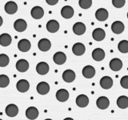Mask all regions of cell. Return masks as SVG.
I'll return each instance as SVG.
<instances>
[{"mask_svg": "<svg viewBox=\"0 0 128 120\" xmlns=\"http://www.w3.org/2000/svg\"><path fill=\"white\" fill-rule=\"evenodd\" d=\"M86 51L85 45L81 42H76L72 46V52L76 56H81Z\"/></svg>", "mask_w": 128, "mask_h": 120, "instance_id": "1", "label": "cell"}, {"mask_svg": "<svg viewBox=\"0 0 128 120\" xmlns=\"http://www.w3.org/2000/svg\"><path fill=\"white\" fill-rule=\"evenodd\" d=\"M96 105L100 110H106L110 106V101L106 96H101L96 101Z\"/></svg>", "mask_w": 128, "mask_h": 120, "instance_id": "2", "label": "cell"}, {"mask_svg": "<svg viewBox=\"0 0 128 120\" xmlns=\"http://www.w3.org/2000/svg\"><path fill=\"white\" fill-rule=\"evenodd\" d=\"M17 90L21 93H25L30 88V83L26 79H20L16 84Z\"/></svg>", "mask_w": 128, "mask_h": 120, "instance_id": "3", "label": "cell"}, {"mask_svg": "<svg viewBox=\"0 0 128 120\" xmlns=\"http://www.w3.org/2000/svg\"><path fill=\"white\" fill-rule=\"evenodd\" d=\"M92 37L95 40V41H102L106 37V32L102 28H96L94 30L93 33H92Z\"/></svg>", "mask_w": 128, "mask_h": 120, "instance_id": "4", "label": "cell"}, {"mask_svg": "<svg viewBox=\"0 0 128 120\" xmlns=\"http://www.w3.org/2000/svg\"><path fill=\"white\" fill-rule=\"evenodd\" d=\"M49 65L45 62H40L36 66V71L38 74L45 75L49 72Z\"/></svg>", "mask_w": 128, "mask_h": 120, "instance_id": "5", "label": "cell"}, {"mask_svg": "<svg viewBox=\"0 0 128 120\" xmlns=\"http://www.w3.org/2000/svg\"><path fill=\"white\" fill-rule=\"evenodd\" d=\"M38 110L34 106H30L28 107L26 110V116L28 119L30 120H34L38 117Z\"/></svg>", "mask_w": 128, "mask_h": 120, "instance_id": "6", "label": "cell"}, {"mask_svg": "<svg viewBox=\"0 0 128 120\" xmlns=\"http://www.w3.org/2000/svg\"><path fill=\"white\" fill-rule=\"evenodd\" d=\"M108 15H109L108 11L106 9H104V8H99L95 12V18L100 22L106 21L108 18Z\"/></svg>", "mask_w": 128, "mask_h": 120, "instance_id": "7", "label": "cell"}, {"mask_svg": "<svg viewBox=\"0 0 128 120\" xmlns=\"http://www.w3.org/2000/svg\"><path fill=\"white\" fill-rule=\"evenodd\" d=\"M53 60L58 65H62L66 61V55L65 54V53H63L62 51L56 52L53 56Z\"/></svg>", "mask_w": 128, "mask_h": 120, "instance_id": "8", "label": "cell"}, {"mask_svg": "<svg viewBox=\"0 0 128 120\" xmlns=\"http://www.w3.org/2000/svg\"><path fill=\"white\" fill-rule=\"evenodd\" d=\"M89 104V98L85 94H79L76 98V105L78 107L84 108L88 106Z\"/></svg>", "mask_w": 128, "mask_h": 120, "instance_id": "9", "label": "cell"}, {"mask_svg": "<svg viewBox=\"0 0 128 120\" xmlns=\"http://www.w3.org/2000/svg\"><path fill=\"white\" fill-rule=\"evenodd\" d=\"M92 58H93L94 61H102L105 58V51L102 48H96L92 52Z\"/></svg>", "mask_w": 128, "mask_h": 120, "instance_id": "10", "label": "cell"}, {"mask_svg": "<svg viewBox=\"0 0 128 120\" xmlns=\"http://www.w3.org/2000/svg\"><path fill=\"white\" fill-rule=\"evenodd\" d=\"M100 86L105 90H108L113 86V79L109 76H104L100 79Z\"/></svg>", "mask_w": 128, "mask_h": 120, "instance_id": "11", "label": "cell"}, {"mask_svg": "<svg viewBox=\"0 0 128 120\" xmlns=\"http://www.w3.org/2000/svg\"><path fill=\"white\" fill-rule=\"evenodd\" d=\"M38 46L41 51H48L51 47V42L47 38H42L38 41Z\"/></svg>", "mask_w": 128, "mask_h": 120, "instance_id": "12", "label": "cell"}, {"mask_svg": "<svg viewBox=\"0 0 128 120\" xmlns=\"http://www.w3.org/2000/svg\"><path fill=\"white\" fill-rule=\"evenodd\" d=\"M109 66L113 71H118L122 67V62L121 59H119L118 58H114L110 60Z\"/></svg>", "mask_w": 128, "mask_h": 120, "instance_id": "13", "label": "cell"}, {"mask_svg": "<svg viewBox=\"0 0 128 120\" xmlns=\"http://www.w3.org/2000/svg\"><path fill=\"white\" fill-rule=\"evenodd\" d=\"M30 47H31L30 42L28 39H26V38L21 39L18 43V50L22 52H27L30 49Z\"/></svg>", "mask_w": 128, "mask_h": 120, "instance_id": "14", "label": "cell"}, {"mask_svg": "<svg viewBox=\"0 0 128 120\" xmlns=\"http://www.w3.org/2000/svg\"><path fill=\"white\" fill-rule=\"evenodd\" d=\"M82 73L86 78H92L95 75V69L92 66L87 65L83 67Z\"/></svg>", "mask_w": 128, "mask_h": 120, "instance_id": "15", "label": "cell"}, {"mask_svg": "<svg viewBox=\"0 0 128 120\" xmlns=\"http://www.w3.org/2000/svg\"><path fill=\"white\" fill-rule=\"evenodd\" d=\"M124 24L121 21H115L111 25V30L116 34H122L124 30Z\"/></svg>", "mask_w": 128, "mask_h": 120, "instance_id": "16", "label": "cell"}, {"mask_svg": "<svg viewBox=\"0 0 128 120\" xmlns=\"http://www.w3.org/2000/svg\"><path fill=\"white\" fill-rule=\"evenodd\" d=\"M56 98L59 102H66L69 98V92L66 89H60L56 92Z\"/></svg>", "mask_w": 128, "mask_h": 120, "instance_id": "17", "label": "cell"}, {"mask_svg": "<svg viewBox=\"0 0 128 120\" xmlns=\"http://www.w3.org/2000/svg\"><path fill=\"white\" fill-rule=\"evenodd\" d=\"M26 27H27L26 22L22 18L17 19L14 23V28L18 32H22L24 30H26Z\"/></svg>", "mask_w": 128, "mask_h": 120, "instance_id": "18", "label": "cell"}, {"mask_svg": "<svg viewBox=\"0 0 128 120\" xmlns=\"http://www.w3.org/2000/svg\"><path fill=\"white\" fill-rule=\"evenodd\" d=\"M37 91L39 94L45 95L50 91V85L46 82H41L37 85Z\"/></svg>", "mask_w": 128, "mask_h": 120, "instance_id": "19", "label": "cell"}, {"mask_svg": "<svg viewBox=\"0 0 128 120\" xmlns=\"http://www.w3.org/2000/svg\"><path fill=\"white\" fill-rule=\"evenodd\" d=\"M30 14L32 18H34V19H40L43 17L44 10L41 6H34L31 9Z\"/></svg>", "mask_w": 128, "mask_h": 120, "instance_id": "20", "label": "cell"}, {"mask_svg": "<svg viewBox=\"0 0 128 120\" xmlns=\"http://www.w3.org/2000/svg\"><path fill=\"white\" fill-rule=\"evenodd\" d=\"M86 31V26L82 22H76L73 26V32L76 35H82Z\"/></svg>", "mask_w": 128, "mask_h": 120, "instance_id": "21", "label": "cell"}, {"mask_svg": "<svg viewBox=\"0 0 128 120\" xmlns=\"http://www.w3.org/2000/svg\"><path fill=\"white\" fill-rule=\"evenodd\" d=\"M59 29V23L58 21H56L54 19H52L48 21L46 23V30L50 32V33H55Z\"/></svg>", "mask_w": 128, "mask_h": 120, "instance_id": "22", "label": "cell"}, {"mask_svg": "<svg viewBox=\"0 0 128 120\" xmlns=\"http://www.w3.org/2000/svg\"><path fill=\"white\" fill-rule=\"evenodd\" d=\"M5 11L6 12L7 14H15L16 12L18 10V6L13 1H10V2H7L5 4Z\"/></svg>", "mask_w": 128, "mask_h": 120, "instance_id": "23", "label": "cell"}, {"mask_svg": "<svg viewBox=\"0 0 128 120\" xmlns=\"http://www.w3.org/2000/svg\"><path fill=\"white\" fill-rule=\"evenodd\" d=\"M6 114L9 117H15L18 114V107L14 104H9L6 107Z\"/></svg>", "mask_w": 128, "mask_h": 120, "instance_id": "24", "label": "cell"}, {"mask_svg": "<svg viewBox=\"0 0 128 120\" xmlns=\"http://www.w3.org/2000/svg\"><path fill=\"white\" fill-rule=\"evenodd\" d=\"M16 69L19 72H26L29 69V62L26 59H19L16 62Z\"/></svg>", "mask_w": 128, "mask_h": 120, "instance_id": "25", "label": "cell"}, {"mask_svg": "<svg viewBox=\"0 0 128 120\" xmlns=\"http://www.w3.org/2000/svg\"><path fill=\"white\" fill-rule=\"evenodd\" d=\"M62 79L66 82H72L75 79V73L72 70H66L62 74Z\"/></svg>", "mask_w": 128, "mask_h": 120, "instance_id": "26", "label": "cell"}, {"mask_svg": "<svg viewBox=\"0 0 128 120\" xmlns=\"http://www.w3.org/2000/svg\"><path fill=\"white\" fill-rule=\"evenodd\" d=\"M61 15L64 18H70L74 15V9L70 6H65L61 10Z\"/></svg>", "mask_w": 128, "mask_h": 120, "instance_id": "27", "label": "cell"}, {"mask_svg": "<svg viewBox=\"0 0 128 120\" xmlns=\"http://www.w3.org/2000/svg\"><path fill=\"white\" fill-rule=\"evenodd\" d=\"M12 38L10 34H2L0 35V45L2 46H8L10 45Z\"/></svg>", "mask_w": 128, "mask_h": 120, "instance_id": "28", "label": "cell"}, {"mask_svg": "<svg viewBox=\"0 0 128 120\" xmlns=\"http://www.w3.org/2000/svg\"><path fill=\"white\" fill-rule=\"evenodd\" d=\"M117 106L120 109H126L128 107V97L125 95L119 96L117 99Z\"/></svg>", "mask_w": 128, "mask_h": 120, "instance_id": "29", "label": "cell"}, {"mask_svg": "<svg viewBox=\"0 0 128 120\" xmlns=\"http://www.w3.org/2000/svg\"><path fill=\"white\" fill-rule=\"evenodd\" d=\"M118 49L121 53H128V41L127 40H122L118 44Z\"/></svg>", "mask_w": 128, "mask_h": 120, "instance_id": "30", "label": "cell"}, {"mask_svg": "<svg viewBox=\"0 0 128 120\" xmlns=\"http://www.w3.org/2000/svg\"><path fill=\"white\" fill-rule=\"evenodd\" d=\"M10 83V78L6 74H1L0 75V87L4 88L6 87Z\"/></svg>", "mask_w": 128, "mask_h": 120, "instance_id": "31", "label": "cell"}, {"mask_svg": "<svg viewBox=\"0 0 128 120\" xmlns=\"http://www.w3.org/2000/svg\"><path fill=\"white\" fill-rule=\"evenodd\" d=\"M10 62L9 57L5 54H0V67H5Z\"/></svg>", "mask_w": 128, "mask_h": 120, "instance_id": "32", "label": "cell"}, {"mask_svg": "<svg viewBox=\"0 0 128 120\" xmlns=\"http://www.w3.org/2000/svg\"><path fill=\"white\" fill-rule=\"evenodd\" d=\"M78 5L82 9H89L92 5V0H79Z\"/></svg>", "mask_w": 128, "mask_h": 120, "instance_id": "33", "label": "cell"}, {"mask_svg": "<svg viewBox=\"0 0 128 120\" xmlns=\"http://www.w3.org/2000/svg\"><path fill=\"white\" fill-rule=\"evenodd\" d=\"M126 0H112V4L116 8H122L125 5Z\"/></svg>", "mask_w": 128, "mask_h": 120, "instance_id": "34", "label": "cell"}, {"mask_svg": "<svg viewBox=\"0 0 128 120\" xmlns=\"http://www.w3.org/2000/svg\"><path fill=\"white\" fill-rule=\"evenodd\" d=\"M120 85L124 89H128V75L123 76L120 80Z\"/></svg>", "mask_w": 128, "mask_h": 120, "instance_id": "35", "label": "cell"}, {"mask_svg": "<svg viewBox=\"0 0 128 120\" xmlns=\"http://www.w3.org/2000/svg\"><path fill=\"white\" fill-rule=\"evenodd\" d=\"M46 3L48 4V5L50 6H54V5H56V4L58 3V0H46Z\"/></svg>", "mask_w": 128, "mask_h": 120, "instance_id": "36", "label": "cell"}, {"mask_svg": "<svg viewBox=\"0 0 128 120\" xmlns=\"http://www.w3.org/2000/svg\"><path fill=\"white\" fill-rule=\"evenodd\" d=\"M2 22H3V20H2V18L0 16V26L2 25Z\"/></svg>", "mask_w": 128, "mask_h": 120, "instance_id": "37", "label": "cell"}, {"mask_svg": "<svg viewBox=\"0 0 128 120\" xmlns=\"http://www.w3.org/2000/svg\"><path fill=\"white\" fill-rule=\"evenodd\" d=\"M63 120H74L72 118H64Z\"/></svg>", "mask_w": 128, "mask_h": 120, "instance_id": "38", "label": "cell"}, {"mask_svg": "<svg viewBox=\"0 0 128 120\" xmlns=\"http://www.w3.org/2000/svg\"><path fill=\"white\" fill-rule=\"evenodd\" d=\"M45 120H52V119H50V118H46V119H45Z\"/></svg>", "mask_w": 128, "mask_h": 120, "instance_id": "39", "label": "cell"}, {"mask_svg": "<svg viewBox=\"0 0 128 120\" xmlns=\"http://www.w3.org/2000/svg\"><path fill=\"white\" fill-rule=\"evenodd\" d=\"M127 18H128V12H127Z\"/></svg>", "mask_w": 128, "mask_h": 120, "instance_id": "40", "label": "cell"}, {"mask_svg": "<svg viewBox=\"0 0 128 120\" xmlns=\"http://www.w3.org/2000/svg\"><path fill=\"white\" fill-rule=\"evenodd\" d=\"M0 120H2V119H1V118H0Z\"/></svg>", "mask_w": 128, "mask_h": 120, "instance_id": "41", "label": "cell"}]
</instances>
